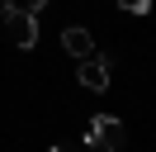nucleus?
Segmentation results:
<instances>
[{"label": "nucleus", "instance_id": "f257e3e1", "mask_svg": "<svg viewBox=\"0 0 156 152\" xmlns=\"http://www.w3.org/2000/svg\"><path fill=\"white\" fill-rule=\"evenodd\" d=\"M123 138H128V128H123V119H114V114H95V119L85 124V147L90 152H118Z\"/></svg>", "mask_w": 156, "mask_h": 152}, {"label": "nucleus", "instance_id": "f03ea898", "mask_svg": "<svg viewBox=\"0 0 156 152\" xmlns=\"http://www.w3.org/2000/svg\"><path fill=\"white\" fill-rule=\"evenodd\" d=\"M109 76H114V57H99V52H90V57H80V66H76V81L85 86V90H109Z\"/></svg>", "mask_w": 156, "mask_h": 152}, {"label": "nucleus", "instance_id": "7ed1b4c3", "mask_svg": "<svg viewBox=\"0 0 156 152\" xmlns=\"http://www.w3.org/2000/svg\"><path fill=\"white\" fill-rule=\"evenodd\" d=\"M5 33H10V43L19 48V52H29V48L38 43V14H29V10H10V14H5Z\"/></svg>", "mask_w": 156, "mask_h": 152}, {"label": "nucleus", "instance_id": "20e7f679", "mask_svg": "<svg viewBox=\"0 0 156 152\" xmlns=\"http://www.w3.org/2000/svg\"><path fill=\"white\" fill-rule=\"evenodd\" d=\"M62 48H66V52L80 62V57L95 52V38H90V28H85V24H71V28H62Z\"/></svg>", "mask_w": 156, "mask_h": 152}, {"label": "nucleus", "instance_id": "39448f33", "mask_svg": "<svg viewBox=\"0 0 156 152\" xmlns=\"http://www.w3.org/2000/svg\"><path fill=\"white\" fill-rule=\"evenodd\" d=\"M118 10H128V14H147L151 10V0H114Z\"/></svg>", "mask_w": 156, "mask_h": 152}, {"label": "nucleus", "instance_id": "423d86ee", "mask_svg": "<svg viewBox=\"0 0 156 152\" xmlns=\"http://www.w3.org/2000/svg\"><path fill=\"white\" fill-rule=\"evenodd\" d=\"M14 10V0H0V24H5V14Z\"/></svg>", "mask_w": 156, "mask_h": 152}, {"label": "nucleus", "instance_id": "0eeeda50", "mask_svg": "<svg viewBox=\"0 0 156 152\" xmlns=\"http://www.w3.org/2000/svg\"><path fill=\"white\" fill-rule=\"evenodd\" d=\"M38 10H48V0H29V14H38Z\"/></svg>", "mask_w": 156, "mask_h": 152}, {"label": "nucleus", "instance_id": "6e6552de", "mask_svg": "<svg viewBox=\"0 0 156 152\" xmlns=\"http://www.w3.org/2000/svg\"><path fill=\"white\" fill-rule=\"evenodd\" d=\"M52 152H71V147H62V142H57V147H52Z\"/></svg>", "mask_w": 156, "mask_h": 152}]
</instances>
